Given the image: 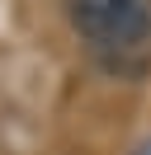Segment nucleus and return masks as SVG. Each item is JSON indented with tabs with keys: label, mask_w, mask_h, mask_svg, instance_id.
Wrapping results in <instances>:
<instances>
[{
	"label": "nucleus",
	"mask_w": 151,
	"mask_h": 155,
	"mask_svg": "<svg viewBox=\"0 0 151 155\" xmlns=\"http://www.w3.org/2000/svg\"><path fill=\"white\" fill-rule=\"evenodd\" d=\"M71 24L94 47H137L151 38V0H66Z\"/></svg>",
	"instance_id": "f257e3e1"
},
{
	"label": "nucleus",
	"mask_w": 151,
	"mask_h": 155,
	"mask_svg": "<svg viewBox=\"0 0 151 155\" xmlns=\"http://www.w3.org/2000/svg\"><path fill=\"white\" fill-rule=\"evenodd\" d=\"M137 155H151V141H146V146H142V150H137Z\"/></svg>",
	"instance_id": "f03ea898"
}]
</instances>
